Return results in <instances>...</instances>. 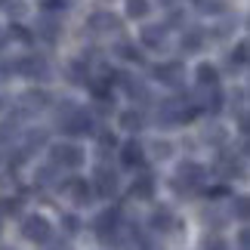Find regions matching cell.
Returning a JSON list of instances; mask_svg holds the SVG:
<instances>
[{"instance_id":"6da1fadb","label":"cell","mask_w":250,"mask_h":250,"mask_svg":"<svg viewBox=\"0 0 250 250\" xmlns=\"http://www.w3.org/2000/svg\"><path fill=\"white\" fill-rule=\"evenodd\" d=\"M22 235L28 238V241L43 244V241H50V223H46L43 216H28L22 223Z\"/></svg>"},{"instance_id":"7a4b0ae2","label":"cell","mask_w":250,"mask_h":250,"mask_svg":"<svg viewBox=\"0 0 250 250\" xmlns=\"http://www.w3.org/2000/svg\"><path fill=\"white\" fill-rule=\"evenodd\" d=\"M53 161L62 167H81L83 164V151L78 146H68V142H62V146L53 148Z\"/></svg>"},{"instance_id":"3957f363","label":"cell","mask_w":250,"mask_h":250,"mask_svg":"<svg viewBox=\"0 0 250 250\" xmlns=\"http://www.w3.org/2000/svg\"><path fill=\"white\" fill-rule=\"evenodd\" d=\"M86 25H90V31H96V34H102V31H118V28H121V22L108 13V9H99V13H93Z\"/></svg>"},{"instance_id":"277c9868","label":"cell","mask_w":250,"mask_h":250,"mask_svg":"<svg viewBox=\"0 0 250 250\" xmlns=\"http://www.w3.org/2000/svg\"><path fill=\"white\" fill-rule=\"evenodd\" d=\"M96 188H99V195H114V188H118V176L102 167L99 173H96Z\"/></svg>"},{"instance_id":"5b68a950","label":"cell","mask_w":250,"mask_h":250,"mask_svg":"<svg viewBox=\"0 0 250 250\" xmlns=\"http://www.w3.org/2000/svg\"><path fill=\"white\" fill-rule=\"evenodd\" d=\"M90 114H83V111H74L68 121H65V130L68 133H90Z\"/></svg>"},{"instance_id":"8992f818","label":"cell","mask_w":250,"mask_h":250,"mask_svg":"<svg viewBox=\"0 0 250 250\" xmlns=\"http://www.w3.org/2000/svg\"><path fill=\"white\" fill-rule=\"evenodd\" d=\"M198 83L207 86V90H216L219 83V71L213 68V65H198Z\"/></svg>"},{"instance_id":"52a82bcc","label":"cell","mask_w":250,"mask_h":250,"mask_svg":"<svg viewBox=\"0 0 250 250\" xmlns=\"http://www.w3.org/2000/svg\"><path fill=\"white\" fill-rule=\"evenodd\" d=\"M121 158H124V164H127V167L142 164V146H139V142H127L124 151H121Z\"/></svg>"},{"instance_id":"ba28073f","label":"cell","mask_w":250,"mask_h":250,"mask_svg":"<svg viewBox=\"0 0 250 250\" xmlns=\"http://www.w3.org/2000/svg\"><path fill=\"white\" fill-rule=\"evenodd\" d=\"M68 188H71V198L78 201V204H86V201H90V195H93V188L86 186L83 179H71V182H68Z\"/></svg>"},{"instance_id":"9c48e42d","label":"cell","mask_w":250,"mask_h":250,"mask_svg":"<svg viewBox=\"0 0 250 250\" xmlns=\"http://www.w3.org/2000/svg\"><path fill=\"white\" fill-rule=\"evenodd\" d=\"M158 78L167 81V83H179V74H182V65L179 62H170V65H158Z\"/></svg>"},{"instance_id":"30bf717a","label":"cell","mask_w":250,"mask_h":250,"mask_svg":"<svg viewBox=\"0 0 250 250\" xmlns=\"http://www.w3.org/2000/svg\"><path fill=\"white\" fill-rule=\"evenodd\" d=\"M201 43H204V31H201V28H191V31L182 37V50H188V53L201 50Z\"/></svg>"},{"instance_id":"8fae6325","label":"cell","mask_w":250,"mask_h":250,"mask_svg":"<svg viewBox=\"0 0 250 250\" xmlns=\"http://www.w3.org/2000/svg\"><path fill=\"white\" fill-rule=\"evenodd\" d=\"M19 71H25V74H31V78H37V74H46V62L43 59H25V62H19Z\"/></svg>"},{"instance_id":"7c38bea8","label":"cell","mask_w":250,"mask_h":250,"mask_svg":"<svg viewBox=\"0 0 250 250\" xmlns=\"http://www.w3.org/2000/svg\"><path fill=\"white\" fill-rule=\"evenodd\" d=\"M151 191H155V179L151 176H139L133 182V195L136 198H151Z\"/></svg>"},{"instance_id":"4fadbf2b","label":"cell","mask_w":250,"mask_h":250,"mask_svg":"<svg viewBox=\"0 0 250 250\" xmlns=\"http://www.w3.org/2000/svg\"><path fill=\"white\" fill-rule=\"evenodd\" d=\"M142 41H146L148 46H161L164 43V28H155V25L146 28V31H142Z\"/></svg>"},{"instance_id":"5bb4252c","label":"cell","mask_w":250,"mask_h":250,"mask_svg":"<svg viewBox=\"0 0 250 250\" xmlns=\"http://www.w3.org/2000/svg\"><path fill=\"white\" fill-rule=\"evenodd\" d=\"M121 124H124V130H139L142 127V114L139 111H124L121 114Z\"/></svg>"},{"instance_id":"9a60e30c","label":"cell","mask_w":250,"mask_h":250,"mask_svg":"<svg viewBox=\"0 0 250 250\" xmlns=\"http://www.w3.org/2000/svg\"><path fill=\"white\" fill-rule=\"evenodd\" d=\"M148 13V0H127V16L130 19H139Z\"/></svg>"},{"instance_id":"2e32d148","label":"cell","mask_w":250,"mask_h":250,"mask_svg":"<svg viewBox=\"0 0 250 250\" xmlns=\"http://www.w3.org/2000/svg\"><path fill=\"white\" fill-rule=\"evenodd\" d=\"M46 102H50V99H46L43 90H31V93L22 96V105H34V108H37V105H46ZM34 108H31V111H34Z\"/></svg>"},{"instance_id":"e0dca14e","label":"cell","mask_w":250,"mask_h":250,"mask_svg":"<svg viewBox=\"0 0 250 250\" xmlns=\"http://www.w3.org/2000/svg\"><path fill=\"white\" fill-rule=\"evenodd\" d=\"M151 226H155V229H170V226H173L170 210H155V216H151Z\"/></svg>"},{"instance_id":"ac0fdd59","label":"cell","mask_w":250,"mask_h":250,"mask_svg":"<svg viewBox=\"0 0 250 250\" xmlns=\"http://www.w3.org/2000/svg\"><path fill=\"white\" fill-rule=\"evenodd\" d=\"M0 6H3V13H9V16H22L25 13L22 0H0Z\"/></svg>"},{"instance_id":"d6986e66","label":"cell","mask_w":250,"mask_h":250,"mask_svg":"<svg viewBox=\"0 0 250 250\" xmlns=\"http://www.w3.org/2000/svg\"><path fill=\"white\" fill-rule=\"evenodd\" d=\"M37 31H43V37H46V41H56V34H59V25H56V22H50V19H43Z\"/></svg>"},{"instance_id":"ffe728a7","label":"cell","mask_w":250,"mask_h":250,"mask_svg":"<svg viewBox=\"0 0 250 250\" xmlns=\"http://www.w3.org/2000/svg\"><path fill=\"white\" fill-rule=\"evenodd\" d=\"M247 62V43H238V50L232 53V65H244Z\"/></svg>"},{"instance_id":"44dd1931","label":"cell","mask_w":250,"mask_h":250,"mask_svg":"<svg viewBox=\"0 0 250 250\" xmlns=\"http://www.w3.org/2000/svg\"><path fill=\"white\" fill-rule=\"evenodd\" d=\"M13 34H16V41H22V43H28V41H31V34H28L25 28H13Z\"/></svg>"},{"instance_id":"7402d4cb","label":"cell","mask_w":250,"mask_h":250,"mask_svg":"<svg viewBox=\"0 0 250 250\" xmlns=\"http://www.w3.org/2000/svg\"><path fill=\"white\" fill-rule=\"evenodd\" d=\"M121 53H124V56H130V62H139V59H142V56L133 50V46H121Z\"/></svg>"},{"instance_id":"603a6c76","label":"cell","mask_w":250,"mask_h":250,"mask_svg":"<svg viewBox=\"0 0 250 250\" xmlns=\"http://www.w3.org/2000/svg\"><path fill=\"white\" fill-rule=\"evenodd\" d=\"M46 6H53V13H59V9L68 6V0H46Z\"/></svg>"},{"instance_id":"cb8c5ba5","label":"cell","mask_w":250,"mask_h":250,"mask_svg":"<svg viewBox=\"0 0 250 250\" xmlns=\"http://www.w3.org/2000/svg\"><path fill=\"white\" fill-rule=\"evenodd\" d=\"M238 216H241V219L247 216V201L244 198H238Z\"/></svg>"},{"instance_id":"d4e9b609","label":"cell","mask_w":250,"mask_h":250,"mask_svg":"<svg viewBox=\"0 0 250 250\" xmlns=\"http://www.w3.org/2000/svg\"><path fill=\"white\" fill-rule=\"evenodd\" d=\"M155 151H158V155H170V151H173V148L167 146V142H158V146H155Z\"/></svg>"}]
</instances>
